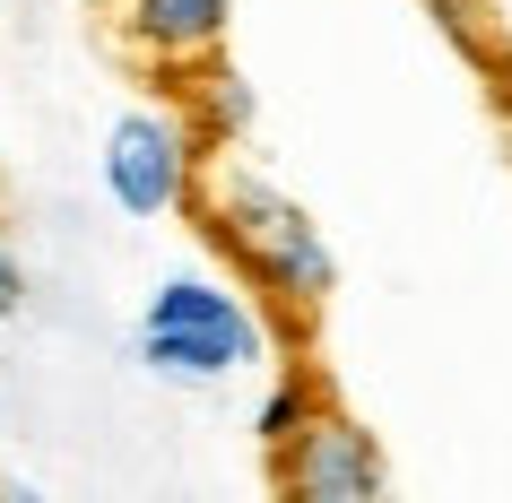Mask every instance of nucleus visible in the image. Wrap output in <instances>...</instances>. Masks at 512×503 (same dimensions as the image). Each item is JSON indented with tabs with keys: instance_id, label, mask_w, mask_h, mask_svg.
<instances>
[{
	"instance_id": "nucleus-1",
	"label": "nucleus",
	"mask_w": 512,
	"mask_h": 503,
	"mask_svg": "<svg viewBox=\"0 0 512 503\" xmlns=\"http://www.w3.org/2000/svg\"><path fill=\"white\" fill-rule=\"evenodd\" d=\"M200 200H209L217 243H226V252H235V269L252 278V295H270L278 313L313 321L330 295H339V261H330L322 226H313V217H304L296 200L261 174V165H243V157H226V148H217L209 174H200Z\"/></svg>"
},
{
	"instance_id": "nucleus-2",
	"label": "nucleus",
	"mask_w": 512,
	"mask_h": 503,
	"mask_svg": "<svg viewBox=\"0 0 512 503\" xmlns=\"http://www.w3.org/2000/svg\"><path fill=\"white\" fill-rule=\"evenodd\" d=\"M261 347H270V321L209 269H174L139 304V365L174 391H226L235 373L261 365Z\"/></svg>"
},
{
	"instance_id": "nucleus-3",
	"label": "nucleus",
	"mask_w": 512,
	"mask_h": 503,
	"mask_svg": "<svg viewBox=\"0 0 512 503\" xmlns=\"http://www.w3.org/2000/svg\"><path fill=\"white\" fill-rule=\"evenodd\" d=\"M96 174H105V200L122 217H183V209H200L209 148H200V131L183 122V105H131L105 131Z\"/></svg>"
},
{
	"instance_id": "nucleus-4",
	"label": "nucleus",
	"mask_w": 512,
	"mask_h": 503,
	"mask_svg": "<svg viewBox=\"0 0 512 503\" xmlns=\"http://www.w3.org/2000/svg\"><path fill=\"white\" fill-rule=\"evenodd\" d=\"M270 486L287 503H382L391 495V460L339 399H322V417L287 451H270Z\"/></svg>"
},
{
	"instance_id": "nucleus-5",
	"label": "nucleus",
	"mask_w": 512,
	"mask_h": 503,
	"mask_svg": "<svg viewBox=\"0 0 512 503\" xmlns=\"http://www.w3.org/2000/svg\"><path fill=\"white\" fill-rule=\"evenodd\" d=\"M105 27H113V44H122L139 70L183 79V70H200L209 53H226L235 0H105Z\"/></svg>"
},
{
	"instance_id": "nucleus-6",
	"label": "nucleus",
	"mask_w": 512,
	"mask_h": 503,
	"mask_svg": "<svg viewBox=\"0 0 512 503\" xmlns=\"http://www.w3.org/2000/svg\"><path fill=\"white\" fill-rule=\"evenodd\" d=\"M183 122L200 131V148H243L252 139V122H261V96L243 87V70H226V61H200V70H183Z\"/></svg>"
},
{
	"instance_id": "nucleus-7",
	"label": "nucleus",
	"mask_w": 512,
	"mask_h": 503,
	"mask_svg": "<svg viewBox=\"0 0 512 503\" xmlns=\"http://www.w3.org/2000/svg\"><path fill=\"white\" fill-rule=\"evenodd\" d=\"M322 373L313 365H278L270 373V391H261V408H252V443H261V460H270V451H287L304 434V425L322 417Z\"/></svg>"
},
{
	"instance_id": "nucleus-8",
	"label": "nucleus",
	"mask_w": 512,
	"mask_h": 503,
	"mask_svg": "<svg viewBox=\"0 0 512 503\" xmlns=\"http://www.w3.org/2000/svg\"><path fill=\"white\" fill-rule=\"evenodd\" d=\"M27 261H18V243H9V235H0V321H18V313H27Z\"/></svg>"
},
{
	"instance_id": "nucleus-9",
	"label": "nucleus",
	"mask_w": 512,
	"mask_h": 503,
	"mask_svg": "<svg viewBox=\"0 0 512 503\" xmlns=\"http://www.w3.org/2000/svg\"><path fill=\"white\" fill-rule=\"evenodd\" d=\"M434 9H443V27H452L460 44H469V53L486 44V0H434Z\"/></svg>"
}]
</instances>
